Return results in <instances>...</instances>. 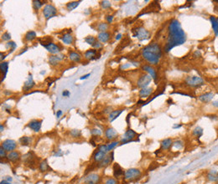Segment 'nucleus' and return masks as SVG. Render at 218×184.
<instances>
[{"label":"nucleus","instance_id":"20e7f679","mask_svg":"<svg viewBox=\"0 0 218 184\" xmlns=\"http://www.w3.org/2000/svg\"><path fill=\"white\" fill-rule=\"evenodd\" d=\"M142 172L138 168H129L124 172V179L126 181H134L140 178Z\"/></svg>","mask_w":218,"mask_h":184},{"label":"nucleus","instance_id":"680f3d73","mask_svg":"<svg viewBox=\"0 0 218 184\" xmlns=\"http://www.w3.org/2000/svg\"><path fill=\"white\" fill-rule=\"evenodd\" d=\"M5 180H7V181L10 182L12 181V178H11V177H7V178L5 179Z\"/></svg>","mask_w":218,"mask_h":184},{"label":"nucleus","instance_id":"ddd939ff","mask_svg":"<svg viewBox=\"0 0 218 184\" xmlns=\"http://www.w3.org/2000/svg\"><path fill=\"white\" fill-rule=\"evenodd\" d=\"M113 151L108 153L107 156L105 157L104 159L101 162H99L98 166L99 167H104L105 168V167H107L109 165H111V163L113 162Z\"/></svg>","mask_w":218,"mask_h":184},{"label":"nucleus","instance_id":"b1692460","mask_svg":"<svg viewBox=\"0 0 218 184\" xmlns=\"http://www.w3.org/2000/svg\"><path fill=\"white\" fill-rule=\"evenodd\" d=\"M172 145H173V141L171 138L164 139L160 142V147H161L162 150H169V149L172 147Z\"/></svg>","mask_w":218,"mask_h":184},{"label":"nucleus","instance_id":"ea45409f","mask_svg":"<svg viewBox=\"0 0 218 184\" xmlns=\"http://www.w3.org/2000/svg\"><path fill=\"white\" fill-rule=\"evenodd\" d=\"M192 134H193L195 137L200 138V137L203 135V129L200 127V126H196V127L193 129Z\"/></svg>","mask_w":218,"mask_h":184},{"label":"nucleus","instance_id":"dca6fc26","mask_svg":"<svg viewBox=\"0 0 218 184\" xmlns=\"http://www.w3.org/2000/svg\"><path fill=\"white\" fill-rule=\"evenodd\" d=\"M6 158L9 161V162H18V161L20 160L21 158L20 153L17 151H10V152H9L8 155H7Z\"/></svg>","mask_w":218,"mask_h":184},{"label":"nucleus","instance_id":"9d476101","mask_svg":"<svg viewBox=\"0 0 218 184\" xmlns=\"http://www.w3.org/2000/svg\"><path fill=\"white\" fill-rule=\"evenodd\" d=\"M1 146L6 151L10 152V151H14L15 149L17 148V142H15L14 140L7 139L5 140V141H3V142H2Z\"/></svg>","mask_w":218,"mask_h":184},{"label":"nucleus","instance_id":"6ab92c4d","mask_svg":"<svg viewBox=\"0 0 218 184\" xmlns=\"http://www.w3.org/2000/svg\"><path fill=\"white\" fill-rule=\"evenodd\" d=\"M44 47L49 52L52 54H59L60 51V48L57 45L54 44V43H51L49 45H45Z\"/></svg>","mask_w":218,"mask_h":184},{"label":"nucleus","instance_id":"1a4fd4ad","mask_svg":"<svg viewBox=\"0 0 218 184\" xmlns=\"http://www.w3.org/2000/svg\"><path fill=\"white\" fill-rule=\"evenodd\" d=\"M118 144H120V142L117 141H112L110 142L107 143V144H103V145H100L98 146V150L103 151L105 153H109L111 151H113L116 146H118Z\"/></svg>","mask_w":218,"mask_h":184},{"label":"nucleus","instance_id":"603ef678","mask_svg":"<svg viewBox=\"0 0 218 184\" xmlns=\"http://www.w3.org/2000/svg\"><path fill=\"white\" fill-rule=\"evenodd\" d=\"M106 20L108 21V24H111V23L113 22V16H112V15H107V16H106Z\"/></svg>","mask_w":218,"mask_h":184},{"label":"nucleus","instance_id":"473e14b6","mask_svg":"<svg viewBox=\"0 0 218 184\" xmlns=\"http://www.w3.org/2000/svg\"><path fill=\"white\" fill-rule=\"evenodd\" d=\"M210 20H211V23H212V29H213V31L215 33L216 36H218V21L217 18H216L214 16H212L210 18Z\"/></svg>","mask_w":218,"mask_h":184},{"label":"nucleus","instance_id":"aec40b11","mask_svg":"<svg viewBox=\"0 0 218 184\" xmlns=\"http://www.w3.org/2000/svg\"><path fill=\"white\" fill-rule=\"evenodd\" d=\"M34 86H35V81L33 80L32 75L30 74V75H29V78H28V80L24 82L23 90H24V91H29V90H30L33 88Z\"/></svg>","mask_w":218,"mask_h":184},{"label":"nucleus","instance_id":"09e8293b","mask_svg":"<svg viewBox=\"0 0 218 184\" xmlns=\"http://www.w3.org/2000/svg\"><path fill=\"white\" fill-rule=\"evenodd\" d=\"M7 47H9V49H10V50H11V53H12L13 51L14 50L15 48H16V44H15L14 42L13 41H10V42H8L6 45Z\"/></svg>","mask_w":218,"mask_h":184},{"label":"nucleus","instance_id":"5fc2aeb1","mask_svg":"<svg viewBox=\"0 0 218 184\" xmlns=\"http://www.w3.org/2000/svg\"><path fill=\"white\" fill-rule=\"evenodd\" d=\"M62 95L64 96V97H68L69 95H70V92H69V90H64L62 93Z\"/></svg>","mask_w":218,"mask_h":184},{"label":"nucleus","instance_id":"4d7b16f0","mask_svg":"<svg viewBox=\"0 0 218 184\" xmlns=\"http://www.w3.org/2000/svg\"><path fill=\"white\" fill-rule=\"evenodd\" d=\"M61 115H62V111H61V110H58V111L56 112V117H57V118H60Z\"/></svg>","mask_w":218,"mask_h":184},{"label":"nucleus","instance_id":"f257e3e1","mask_svg":"<svg viewBox=\"0 0 218 184\" xmlns=\"http://www.w3.org/2000/svg\"><path fill=\"white\" fill-rule=\"evenodd\" d=\"M186 41V35L179 22L173 19L168 28V39L164 46V52H170L173 48L183 45Z\"/></svg>","mask_w":218,"mask_h":184},{"label":"nucleus","instance_id":"2eb2a0df","mask_svg":"<svg viewBox=\"0 0 218 184\" xmlns=\"http://www.w3.org/2000/svg\"><path fill=\"white\" fill-rule=\"evenodd\" d=\"M42 126V120H32L29 122L28 126L35 132L40 131Z\"/></svg>","mask_w":218,"mask_h":184},{"label":"nucleus","instance_id":"f8f14e48","mask_svg":"<svg viewBox=\"0 0 218 184\" xmlns=\"http://www.w3.org/2000/svg\"><path fill=\"white\" fill-rule=\"evenodd\" d=\"M105 137L108 141H114L117 137H118L117 131L113 127H108L105 130Z\"/></svg>","mask_w":218,"mask_h":184},{"label":"nucleus","instance_id":"393cba45","mask_svg":"<svg viewBox=\"0 0 218 184\" xmlns=\"http://www.w3.org/2000/svg\"><path fill=\"white\" fill-rule=\"evenodd\" d=\"M60 39H61L63 43L66 44V45H72V44H73V42H74V37L70 33L64 34L60 37Z\"/></svg>","mask_w":218,"mask_h":184},{"label":"nucleus","instance_id":"864d4df0","mask_svg":"<svg viewBox=\"0 0 218 184\" xmlns=\"http://www.w3.org/2000/svg\"><path fill=\"white\" fill-rule=\"evenodd\" d=\"M93 47L95 48V50L96 49H101V48H102V45H101V43H100V42H97L95 45H93Z\"/></svg>","mask_w":218,"mask_h":184},{"label":"nucleus","instance_id":"8fccbe9b","mask_svg":"<svg viewBox=\"0 0 218 184\" xmlns=\"http://www.w3.org/2000/svg\"><path fill=\"white\" fill-rule=\"evenodd\" d=\"M10 39H11V35H10V34L9 32H5L2 35V39L4 41H9V40H10Z\"/></svg>","mask_w":218,"mask_h":184},{"label":"nucleus","instance_id":"412c9836","mask_svg":"<svg viewBox=\"0 0 218 184\" xmlns=\"http://www.w3.org/2000/svg\"><path fill=\"white\" fill-rule=\"evenodd\" d=\"M123 109H118V110H115L111 111L108 115V122H113V121H115L117 117H119V116L123 113Z\"/></svg>","mask_w":218,"mask_h":184},{"label":"nucleus","instance_id":"c9c22d12","mask_svg":"<svg viewBox=\"0 0 218 184\" xmlns=\"http://www.w3.org/2000/svg\"><path fill=\"white\" fill-rule=\"evenodd\" d=\"M35 39H36V33L33 30L28 31L27 33L25 34V35H24V39L26 41H32Z\"/></svg>","mask_w":218,"mask_h":184},{"label":"nucleus","instance_id":"423d86ee","mask_svg":"<svg viewBox=\"0 0 218 184\" xmlns=\"http://www.w3.org/2000/svg\"><path fill=\"white\" fill-rule=\"evenodd\" d=\"M137 136V132L129 128L125 131V133L123 134V137L119 141L120 144L123 145V144H127V143L130 142H134V141H135V138Z\"/></svg>","mask_w":218,"mask_h":184},{"label":"nucleus","instance_id":"a878e982","mask_svg":"<svg viewBox=\"0 0 218 184\" xmlns=\"http://www.w3.org/2000/svg\"><path fill=\"white\" fill-rule=\"evenodd\" d=\"M106 156H107V153H105L103 151L98 150V151H96L94 155H93V160L95 161L96 162H98L99 163V162H101L104 159Z\"/></svg>","mask_w":218,"mask_h":184},{"label":"nucleus","instance_id":"4468645a","mask_svg":"<svg viewBox=\"0 0 218 184\" xmlns=\"http://www.w3.org/2000/svg\"><path fill=\"white\" fill-rule=\"evenodd\" d=\"M85 59H88V60H93V59H96L100 58V54H97V50L95 49H91L88 50L85 52Z\"/></svg>","mask_w":218,"mask_h":184},{"label":"nucleus","instance_id":"c756f323","mask_svg":"<svg viewBox=\"0 0 218 184\" xmlns=\"http://www.w3.org/2000/svg\"><path fill=\"white\" fill-rule=\"evenodd\" d=\"M69 59H71L73 62H80L81 59V56L80 54H78L77 52H74V51H71L69 53Z\"/></svg>","mask_w":218,"mask_h":184},{"label":"nucleus","instance_id":"bb28decb","mask_svg":"<svg viewBox=\"0 0 218 184\" xmlns=\"http://www.w3.org/2000/svg\"><path fill=\"white\" fill-rule=\"evenodd\" d=\"M153 92V89L150 88V87H146V88H143V89H141L138 92V95L140 98H147L149 97Z\"/></svg>","mask_w":218,"mask_h":184},{"label":"nucleus","instance_id":"de8ad7c7","mask_svg":"<svg viewBox=\"0 0 218 184\" xmlns=\"http://www.w3.org/2000/svg\"><path fill=\"white\" fill-rule=\"evenodd\" d=\"M101 6H102V9H107L111 8L112 4H111V2H109V1H102L101 2Z\"/></svg>","mask_w":218,"mask_h":184},{"label":"nucleus","instance_id":"f03ea898","mask_svg":"<svg viewBox=\"0 0 218 184\" xmlns=\"http://www.w3.org/2000/svg\"><path fill=\"white\" fill-rule=\"evenodd\" d=\"M143 58L147 62L151 65H157L159 61V58L162 55L161 48L157 43H153L147 45L142 50Z\"/></svg>","mask_w":218,"mask_h":184},{"label":"nucleus","instance_id":"e2e57ef3","mask_svg":"<svg viewBox=\"0 0 218 184\" xmlns=\"http://www.w3.org/2000/svg\"><path fill=\"white\" fill-rule=\"evenodd\" d=\"M0 128H1V131H1V132H3V130H4V127H3V125L0 126Z\"/></svg>","mask_w":218,"mask_h":184},{"label":"nucleus","instance_id":"0eeeda50","mask_svg":"<svg viewBox=\"0 0 218 184\" xmlns=\"http://www.w3.org/2000/svg\"><path fill=\"white\" fill-rule=\"evenodd\" d=\"M43 14H44V17L46 19H49V18H53L55 16H56L57 10L54 5H52V4H46L44 7V9H43Z\"/></svg>","mask_w":218,"mask_h":184},{"label":"nucleus","instance_id":"3c124183","mask_svg":"<svg viewBox=\"0 0 218 184\" xmlns=\"http://www.w3.org/2000/svg\"><path fill=\"white\" fill-rule=\"evenodd\" d=\"M7 151L4 150V149L1 146L0 147V157H1V159H3V158H7V153H6Z\"/></svg>","mask_w":218,"mask_h":184},{"label":"nucleus","instance_id":"69168bd1","mask_svg":"<svg viewBox=\"0 0 218 184\" xmlns=\"http://www.w3.org/2000/svg\"><path fill=\"white\" fill-rule=\"evenodd\" d=\"M217 21H218V18H217Z\"/></svg>","mask_w":218,"mask_h":184},{"label":"nucleus","instance_id":"7c9ffc66","mask_svg":"<svg viewBox=\"0 0 218 184\" xmlns=\"http://www.w3.org/2000/svg\"><path fill=\"white\" fill-rule=\"evenodd\" d=\"M34 155L32 152H28L22 157V160L25 162V164H31L34 162Z\"/></svg>","mask_w":218,"mask_h":184},{"label":"nucleus","instance_id":"6e6d98bb","mask_svg":"<svg viewBox=\"0 0 218 184\" xmlns=\"http://www.w3.org/2000/svg\"><path fill=\"white\" fill-rule=\"evenodd\" d=\"M212 106L215 108H218V101H214L212 102Z\"/></svg>","mask_w":218,"mask_h":184},{"label":"nucleus","instance_id":"c03bdc74","mask_svg":"<svg viewBox=\"0 0 218 184\" xmlns=\"http://www.w3.org/2000/svg\"><path fill=\"white\" fill-rule=\"evenodd\" d=\"M32 3H33L34 9H35V10H39L43 6V4H44V2H41L39 0H34Z\"/></svg>","mask_w":218,"mask_h":184},{"label":"nucleus","instance_id":"37998d69","mask_svg":"<svg viewBox=\"0 0 218 184\" xmlns=\"http://www.w3.org/2000/svg\"><path fill=\"white\" fill-rule=\"evenodd\" d=\"M70 135H71V137H72L73 138H78V137H80L81 136V132L80 130L73 129V130L70 131Z\"/></svg>","mask_w":218,"mask_h":184},{"label":"nucleus","instance_id":"a211bd4d","mask_svg":"<svg viewBox=\"0 0 218 184\" xmlns=\"http://www.w3.org/2000/svg\"><path fill=\"white\" fill-rule=\"evenodd\" d=\"M214 97V94L212 92H207V93H204L202 95H200L198 96V98L201 102L203 103H209L210 101H212V100Z\"/></svg>","mask_w":218,"mask_h":184},{"label":"nucleus","instance_id":"f3484780","mask_svg":"<svg viewBox=\"0 0 218 184\" xmlns=\"http://www.w3.org/2000/svg\"><path fill=\"white\" fill-rule=\"evenodd\" d=\"M113 170L114 178H121L122 176H124V171H123V169L122 168V166H120L119 164L117 163L113 164Z\"/></svg>","mask_w":218,"mask_h":184},{"label":"nucleus","instance_id":"e433bc0d","mask_svg":"<svg viewBox=\"0 0 218 184\" xmlns=\"http://www.w3.org/2000/svg\"><path fill=\"white\" fill-rule=\"evenodd\" d=\"M108 28H109V25H108V24H107V23H99L98 24H97V31H99V33H101V32H107V30H108Z\"/></svg>","mask_w":218,"mask_h":184},{"label":"nucleus","instance_id":"9b49d317","mask_svg":"<svg viewBox=\"0 0 218 184\" xmlns=\"http://www.w3.org/2000/svg\"><path fill=\"white\" fill-rule=\"evenodd\" d=\"M101 181V177L97 173H90L84 178L85 184H98Z\"/></svg>","mask_w":218,"mask_h":184},{"label":"nucleus","instance_id":"f704fd0d","mask_svg":"<svg viewBox=\"0 0 218 184\" xmlns=\"http://www.w3.org/2000/svg\"><path fill=\"white\" fill-rule=\"evenodd\" d=\"M19 142L22 146H30L32 142V139L30 137H22L19 140Z\"/></svg>","mask_w":218,"mask_h":184},{"label":"nucleus","instance_id":"7ed1b4c3","mask_svg":"<svg viewBox=\"0 0 218 184\" xmlns=\"http://www.w3.org/2000/svg\"><path fill=\"white\" fill-rule=\"evenodd\" d=\"M185 83L191 88H199L204 85V80L200 76L192 75L185 78Z\"/></svg>","mask_w":218,"mask_h":184},{"label":"nucleus","instance_id":"6e6552de","mask_svg":"<svg viewBox=\"0 0 218 184\" xmlns=\"http://www.w3.org/2000/svg\"><path fill=\"white\" fill-rule=\"evenodd\" d=\"M152 77H151L149 74H142L140 77H139V79L138 80V87H139L141 89L146 88V87H148V86L150 85V82L152 81Z\"/></svg>","mask_w":218,"mask_h":184},{"label":"nucleus","instance_id":"4be33fe9","mask_svg":"<svg viewBox=\"0 0 218 184\" xmlns=\"http://www.w3.org/2000/svg\"><path fill=\"white\" fill-rule=\"evenodd\" d=\"M143 70H144V71H146L147 73H149V74H150V76L152 77V79L154 81H156L157 80V74H156V71L153 68V67H151L150 66H143Z\"/></svg>","mask_w":218,"mask_h":184},{"label":"nucleus","instance_id":"79ce46f5","mask_svg":"<svg viewBox=\"0 0 218 184\" xmlns=\"http://www.w3.org/2000/svg\"><path fill=\"white\" fill-rule=\"evenodd\" d=\"M184 146V142L181 140H177L175 142H174L173 145H172V148L176 149V150H179Z\"/></svg>","mask_w":218,"mask_h":184},{"label":"nucleus","instance_id":"5701e85b","mask_svg":"<svg viewBox=\"0 0 218 184\" xmlns=\"http://www.w3.org/2000/svg\"><path fill=\"white\" fill-rule=\"evenodd\" d=\"M207 180L212 182H218V172L216 170H211L207 175H206Z\"/></svg>","mask_w":218,"mask_h":184},{"label":"nucleus","instance_id":"4c0bfd02","mask_svg":"<svg viewBox=\"0 0 218 184\" xmlns=\"http://www.w3.org/2000/svg\"><path fill=\"white\" fill-rule=\"evenodd\" d=\"M81 3V1H73V2H70L66 4V9L69 11H72L74 10L76 8H77L79 6V4Z\"/></svg>","mask_w":218,"mask_h":184},{"label":"nucleus","instance_id":"72a5a7b5","mask_svg":"<svg viewBox=\"0 0 218 184\" xmlns=\"http://www.w3.org/2000/svg\"><path fill=\"white\" fill-rule=\"evenodd\" d=\"M39 169L40 172H47V171H49V170H51V167H50L49 165H48L46 160H43L39 162Z\"/></svg>","mask_w":218,"mask_h":184},{"label":"nucleus","instance_id":"cd10ccee","mask_svg":"<svg viewBox=\"0 0 218 184\" xmlns=\"http://www.w3.org/2000/svg\"><path fill=\"white\" fill-rule=\"evenodd\" d=\"M110 33H108V32H101L97 35V39L99 40V42L104 44V43H107L110 39Z\"/></svg>","mask_w":218,"mask_h":184},{"label":"nucleus","instance_id":"052dcab7","mask_svg":"<svg viewBox=\"0 0 218 184\" xmlns=\"http://www.w3.org/2000/svg\"><path fill=\"white\" fill-rule=\"evenodd\" d=\"M121 37H122V34H118L116 36V39L117 40V39H121Z\"/></svg>","mask_w":218,"mask_h":184},{"label":"nucleus","instance_id":"58836bf2","mask_svg":"<svg viewBox=\"0 0 218 184\" xmlns=\"http://www.w3.org/2000/svg\"><path fill=\"white\" fill-rule=\"evenodd\" d=\"M38 40H39V42L40 43V45H43V46H45V45L52 43V42H51L52 39H51V37H49V36H45V37H43V38H39Z\"/></svg>","mask_w":218,"mask_h":184},{"label":"nucleus","instance_id":"0e129e2a","mask_svg":"<svg viewBox=\"0 0 218 184\" xmlns=\"http://www.w3.org/2000/svg\"><path fill=\"white\" fill-rule=\"evenodd\" d=\"M215 184H218V183H215Z\"/></svg>","mask_w":218,"mask_h":184},{"label":"nucleus","instance_id":"2f4dec72","mask_svg":"<svg viewBox=\"0 0 218 184\" xmlns=\"http://www.w3.org/2000/svg\"><path fill=\"white\" fill-rule=\"evenodd\" d=\"M0 69H1V72H2V74H3V78L1 81H3L4 80V78L6 76L7 72H8V70H9V63L8 62H2L0 64Z\"/></svg>","mask_w":218,"mask_h":184},{"label":"nucleus","instance_id":"c85d7f7f","mask_svg":"<svg viewBox=\"0 0 218 184\" xmlns=\"http://www.w3.org/2000/svg\"><path fill=\"white\" fill-rule=\"evenodd\" d=\"M62 58L63 55H60V56H59V55H51V56H50V58H49V63H50V65L52 66H56L57 64L62 59Z\"/></svg>","mask_w":218,"mask_h":184},{"label":"nucleus","instance_id":"a19ab883","mask_svg":"<svg viewBox=\"0 0 218 184\" xmlns=\"http://www.w3.org/2000/svg\"><path fill=\"white\" fill-rule=\"evenodd\" d=\"M84 40H85V42H86L87 44L92 45V46H93V45H95L96 43L97 42V39H96L95 37H93V36H87V37L85 38Z\"/></svg>","mask_w":218,"mask_h":184},{"label":"nucleus","instance_id":"39448f33","mask_svg":"<svg viewBox=\"0 0 218 184\" xmlns=\"http://www.w3.org/2000/svg\"><path fill=\"white\" fill-rule=\"evenodd\" d=\"M134 37H136L138 40L143 41L150 38V33L143 27H138L136 30H133Z\"/></svg>","mask_w":218,"mask_h":184},{"label":"nucleus","instance_id":"13d9d810","mask_svg":"<svg viewBox=\"0 0 218 184\" xmlns=\"http://www.w3.org/2000/svg\"><path fill=\"white\" fill-rule=\"evenodd\" d=\"M91 75V74H86V75H83V76H81V78H80V80H85V79H87V78H88V76H90Z\"/></svg>","mask_w":218,"mask_h":184},{"label":"nucleus","instance_id":"bf43d9fd","mask_svg":"<svg viewBox=\"0 0 218 184\" xmlns=\"http://www.w3.org/2000/svg\"><path fill=\"white\" fill-rule=\"evenodd\" d=\"M1 184H10V182L7 181V180H4V181L1 182Z\"/></svg>","mask_w":218,"mask_h":184},{"label":"nucleus","instance_id":"49530a36","mask_svg":"<svg viewBox=\"0 0 218 184\" xmlns=\"http://www.w3.org/2000/svg\"><path fill=\"white\" fill-rule=\"evenodd\" d=\"M91 134L93 137H100L102 135V131L98 128H93L91 130Z\"/></svg>","mask_w":218,"mask_h":184},{"label":"nucleus","instance_id":"a18cd8bd","mask_svg":"<svg viewBox=\"0 0 218 184\" xmlns=\"http://www.w3.org/2000/svg\"><path fill=\"white\" fill-rule=\"evenodd\" d=\"M104 184H118V181L114 178H108L105 179Z\"/></svg>","mask_w":218,"mask_h":184}]
</instances>
